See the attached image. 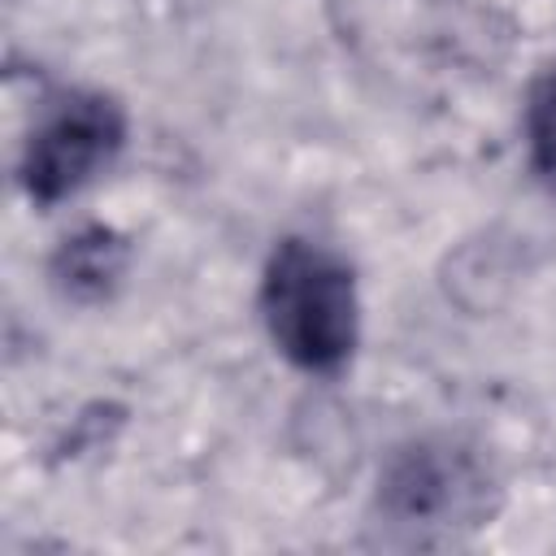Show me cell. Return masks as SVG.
<instances>
[{
    "label": "cell",
    "instance_id": "2",
    "mask_svg": "<svg viewBox=\"0 0 556 556\" xmlns=\"http://www.w3.org/2000/svg\"><path fill=\"white\" fill-rule=\"evenodd\" d=\"M126 143V113L109 96H70L61 100L26 139L22 152V191L35 204H56L87 187Z\"/></svg>",
    "mask_w": 556,
    "mask_h": 556
},
{
    "label": "cell",
    "instance_id": "1",
    "mask_svg": "<svg viewBox=\"0 0 556 556\" xmlns=\"http://www.w3.org/2000/svg\"><path fill=\"white\" fill-rule=\"evenodd\" d=\"M261 317L295 369L339 374L361 334L356 278L330 248L313 239H282L261 274Z\"/></svg>",
    "mask_w": 556,
    "mask_h": 556
},
{
    "label": "cell",
    "instance_id": "4",
    "mask_svg": "<svg viewBox=\"0 0 556 556\" xmlns=\"http://www.w3.org/2000/svg\"><path fill=\"white\" fill-rule=\"evenodd\" d=\"M526 143L534 174L556 191V65L534 83L526 104Z\"/></svg>",
    "mask_w": 556,
    "mask_h": 556
},
{
    "label": "cell",
    "instance_id": "3",
    "mask_svg": "<svg viewBox=\"0 0 556 556\" xmlns=\"http://www.w3.org/2000/svg\"><path fill=\"white\" fill-rule=\"evenodd\" d=\"M130 248L117 230L109 226H87L78 235H70L56 256H52V282L70 295V300H104L117 278L126 274Z\"/></svg>",
    "mask_w": 556,
    "mask_h": 556
}]
</instances>
